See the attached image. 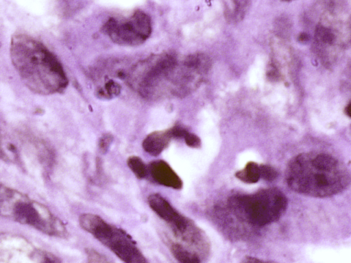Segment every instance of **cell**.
<instances>
[{
    "label": "cell",
    "instance_id": "6da1fadb",
    "mask_svg": "<svg viewBox=\"0 0 351 263\" xmlns=\"http://www.w3.org/2000/svg\"><path fill=\"white\" fill-rule=\"evenodd\" d=\"M12 63L32 92L48 95L62 92L69 80L58 58L43 43L26 34H16L10 42Z\"/></svg>",
    "mask_w": 351,
    "mask_h": 263
},
{
    "label": "cell",
    "instance_id": "7a4b0ae2",
    "mask_svg": "<svg viewBox=\"0 0 351 263\" xmlns=\"http://www.w3.org/2000/svg\"><path fill=\"white\" fill-rule=\"evenodd\" d=\"M285 180L295 192L327 197L346 190L351 182V175L344 164L335 157L310 151L298 154L289 162Z\"/></svg>",
    "mask_w": 351,
    "mask_h": 263
},
{
    "label": "cell",
    "instance_id": "3957f363",
    "mask_svg": "<svg viewBox=\"0 0 351 263\" xmlns=\"http://www.w3.org/2000/svg\"><path fill=\"white\" fill-rule=\"evenodd\" d=\"M179 60L180 58L173 53L152 55L133 67L129 82L147 99H156L168 95L173 96Z\"/></svg>",
    "mask_w": 351,
    "mask_h": 263
},
{
    "label": "cell",
    "instance_id": "277c9868",
    "mask_svg": "<svg viewBox=\"0 0 351 263\" xmlns=\"http://www.w3.org/2000/svg\"><path fill=\"white\" fill-rule=\"evenodd\" d=\"M1 210L5 217L29 225L47 235L60 238H65L68 235L62 221L46 206L29 199L17 190L1 187Z\"/></svg>",
    "mask_w": 351,
    "mask_h": 263
},
{
    "label": "cell",
    "instance_id": "5b68a950",
    "mask_svg": "<svg viewBox=\"0 0 351 263\" xmlns=\"http://www.w3.org/2000/svg\"><path fill=\"white\" fill-rule=\"evenodd\" d=\"M315 27L313 49L319 61L330 66L351 40V18L335 3H328Z\"/></svg>",
    "mask_w": 351,
    "mask_h": 263
},
{
    "label": "cell",
    "instance_id": "8992f818",
    "mask_svg": "<svg viewBox=\"0 0 351 263\" xmlns=\"http://www.w3.org/2000/svg\"><path fill=\"white\" fill-rule=\"evenodd\" d=\"M228 205L239 218L261 227L276 222L282 216L287 207V199L279 189L269 188L252 194L232 196Z\"/></svg>",
    "mask_w": 351,
    "mask_h": 263
},
{
    "label": "cell",
    "instance_id": "52a82bcc",
    "mask_svg": "<svg viewBox=\"0 0 351 263\" xmlns=\"http://www.w3.org/2000/svg\"><path fill=\"white\" fill-rule=\"evenodd\" d=\"M81 227L128 263L146 262L136 242L123 229L107 223L99 216L84 213L79 217Z\"/></svg>",
    "mask_w": 351,
    "mask_h": 263
},
{
    "label": "cell",
    "instance_id": "ba28073f",
    "mask_svg": "<svg viewBox=\"0 0 351 263\" xmlns=\"http://www.w3.org/2000/svg\"><path fill=\"white\" fill-rule=\"evenodd\" d=\"M102 29L113 42L133 47L143 44L149 38L152 22L146 13L136 10L127 18H109Z\"/></svg>",
    "mask_w": 351,
    "mask_h": 263
},
{
    "label": "cell",
    "instance_id": "9c48e42d",
    "mask_svg": "<svg viewBox=\"0 0 351 263\" xmlns=\"http://www.w3.org/2000/svg\"><path fill=\"white\" fill-rule=\"evenodd\" d=\"M148 171L152 179L158 184L173 189H181L182 179L168 163L162 160L149 163Z\"/></svg>",
    "mask_w": 351,
    "mask_h": 263
},
{
    "label": "cell",
    "instance_id": "30bf717a",
    "mask_svg": "<svg viewBox=\"0 0 351 263\" xmlns=\"http://www.w3.org/2000/svg\"><path fill=\"white\" fill-rule=\"evenodd\" d=\"M150 208L170 227L178 224L184 216L176 210L170 203L158 193L150 195L147 198Z\"/></svg>",
    "mask_w": 351,
    "mask_h": 263
},
{
    "label": "cell",
    "instance_id": "8fae6325",
    "mask_svg": "<svg viewBox=\"0 0 351 263\" xmlns=\"http://www.w3.org/2000/svg\"><path fill=\"white\" fill-rule=\"evenodd\" d=\"M172 138L169 129L155 131L145 138L142 142V147L148 154L157 156L168 147Z\"/></svg>",
    "mask_w": 351,
    "mask_h": 263
},
{
    "label": "cell",
    "instance_id": "7c38bea8",
    "mask_svg": "<svg viewBox=\"0 0 351 263\" xmlns=\"http://www.w3.org/2000/svg\"><path fill=\"white\" fill-rule=\"evenodd\" d=\"M252 0H230L226 5L224 16L228 23L241 21L251 5Z\"/></svg>",
    "mask_w": 351,
    "mask_h": 263
},
{
    "label": "cell",
    "instance_id": "4fadbf2b",
    "mask_svg": "<svg viewBox=\"0 0 351 263\" xmlns=\"http://www.w3.org/2000/svg\"><path fill=\"white\" fill-rule=\"evenodd\" d=\"M235 177L246 184H254L261 179L260 164L249 162L245 167L235 173Z\"/></svg>",
    "mask_w": 351,
    "mask_h": 263
},
{
    "label": "cell",
    "instance_id": "5bb4252c",
    "mask_svg": "<svg viewBox=\"0 0 351 263\" xmlns=\"http://www.w3.org/2000/svg\"><path fill=\"white\" fill-rule=\"evenodd\" d=\"M170 251L174 258L183 263H199L201 262L200 256L195 251H189L180 243H171Z\"/></svg>",
    "mask_w": 351,
    "mask_h": 263
},
{
    "label": "cell",
    "instance_id": "9a60e30c",
    "mask_svg": "<svg viewBox=\"0 0 351 263\" xmlns=\"http://www.w3.org/2000/svg\"><path fill=\"white\" fill-rule=\"evenodd\" d=\"M127 164L138 179H143L147 175L148 168L140 157L130 156L127 160Z\"/></svg>",
    "mask_w": 351,
    "mask_h": 263
},
{
    "label": "cell",
    "instance_id": "2e32d148",
    "mask_svg": "<svg viewBox=\"0 0 351 263\" xmlns=\"http://www.w3.org/2000/svg\"><path fill=\"white\" fill-rule=\"evenodd\" d=\"M121 92L120 85L113 80L107 82L103 88L97 91V95L102 99H112L117 97Z\"/></svg>",
    "mask_w": 351,
    "mask_h": 263
},
{
    "label": "cell",
    "instance_id": "e0dca14e",
    "mask_svg": "<svg viewBox=\"0 0 351 263\" xmlns=\"http://www.w3.org/2000/svg\"><path fill=\"white\" fill-rule=\"evenodd\" d=\"M261 178L265 181H272L278 177L277 171L268 164H260Z\"/></svg>",
    "mask_w": 351,
    "mask_h": 263
},
{
    "label": "cell",
    "instance_id": "ac0fdd59",
    "mask_svg": "<svg viewBox=\"0 0 351 263\" xmlns=\"http://www.w3.org/2000/svg\"><path fill=\"white\" fill-rule=\"evenodd\" d=\"M113 141V136L112 134L107 133L103 134L98 142V147L101 153L105 154L109 149Z\"/></svg>",
    "mask_w": 351,
    "mask_h": 263
},
{
    "label": "cell",
    "instance_id": "d6986e66",
    "mask_svg": "<svg viewBox=\"0 0 351 263\" xmlns=\"http://www.w3.org/2000/svg\"><path fill=\"white\" fill-rule=\"evenodd\" d=\"M185 143L192 148H199L201 146V140L195 134L188 132L184 137Z\"/></svg>",
    "mask_w": 351,
    "mask_h": 263
},
{
    "label": "cell",
    "instance_id": "ffe728a7",
    "mask_svg": "<svg viewBox=\"0 0 351 263\" xmlns=\"http://www.w3.org/2000/svg\"><path fill=\"white\" fill-rule=\"evenodd\" d=\"M86 253L89 262H108L106 258L99 252L90 248L86 249Z\"/></svg>",
    "mask_w": 351,
    "mask_h": 263
},
{
    "label": "cell",
    "instance_id": "44dd1931",
    "mask_svg": "<svg viewBox=\"0 0 351 263\" xmlns=\"http://www.w3.org/2000/svg\"><path fill=\"white\" fill-rule=\"evenodd\" d=\"M243 262H261L262 260L255 258L254 257H246Z\"/></svg>",
    "mask_w": 351,
    "mask_h": 263
},
{
    "label": "cell",
    "instance_id": "7402d4cb",
    "mask_svg": "<svg viewBox=\"0 0 351 263\" xmlns=\"http://www.w3.org/2000/svg\"><path fill=\"white\" fill-rule=\"evenodd\" d=\"M346 112L349 116L351 117V103L346 107Z\"/></svg>",
    "mask_w": 351,
    "mask_h": 263
},
{
    "label": "cell",
    "instance_id": "603a6c76",
    "mask_svg": "<svg viewBox=\"0 0 351 263\" xmlns=\"http://www.w3.org/2000/svg\"><path fill=\"white\" fill-rule=\"evenodd\" d=\"M281 1H292L293 0H281Z\"/></svg>",
    "mask_w": 351,
    "mask_h": 263
}]
</instances>
